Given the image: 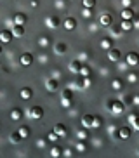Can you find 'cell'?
<instances>
[{
	"instance_id": "1",
	"label": "cell",
	"mask_w": 139,
	"mask_h": 158,
	"mask_svg": "<svg viewBox=\"0 0 139 158\" xmlns=\"http://www.w3.org/2000/svg\"><path fill=\"white\" fill-rule=\"evenodd\" d=\"M124 101H118V99H111L110 102H108V108L111 110V113H115V115H120V113H124Z\"/></svg>"
},
{
	"instance_id": "2",
	"label": "cell",
	"mask_w": 139,
	"mask_h": 158,
	"mask_svg": "<svg viewBox=\"0 0 139 158\" xmlns=\"http://www.w3.org/2000/svg\"><path fill=\"white\" fill-rule=\"evenodd\" d=\"M122 57V52L116 49V47H111L110 51H108V59L111 61V63H116V61H120Z\"/></svg>"
},
{
	"instance_id": "3",
	"label": "cell",
	"mask_w": 139,
	"mask_h": 158,
	"mask_svg": "<svg viewBox=\"0 0 139 158\" xmlns=\"http://www.w3.org/2000/svg\"><path fill=\"white\" fill-rule=\"evenodd\" d=\"M125 61H127V64H130V66H137L139 64V54L137 52H129L127 56H125Z\"/></svg>"
},
{
	"instance_id": "4",
	"label": "cell",
	"mask_w": 139,
	"mask_h": 158,
	"mask_svg": "<svg viewBox=\"0 0 139 158\" xmlns=\"http://www.w3.org/2000/svg\"><path fill=\"white\" fill-rule=\"evenodd\" d=\"M63 26H65V30H68V31H71V30L77 28V19L71 18V16H68V18L63 21Z\"/></svg>"
},
{
	"instance_id": "5",
	"label": "cell",
	"mask_w": 139,
	"mask_h": 158,
	"mask_svg": "<svg viewBox=\"0 0 139 158\" xmlns=\"http://www.w3.org/2000/svg\"><path fill=\"white\" fill-rule=\"evenodd\" d=\"M12 37H14V33L11 30H2L0 31V42L2 44H9L12 40Z\"/></svg>"
},
{
	"instance_id": "6",
	"label": "cell",
	"mask_w": 139,
	"mask_h": 158,
	"mask_svg": "<svg viewBox=\"0 0 139 158\" xmlns=\"http://www.w3.org/2000/svg\"><path fill=\"white\" fill-rule=\"evenodd\" d=\"M45 87H47V90H49V92H56V90H57V87H59V82H57V78H54V77H52V78H49L45 82Z\"/></svg>"
},
{
	"instance_id": "7",
	"label": "cell",
	"mask_w": 139,
	"mask_h": 158,
	"mask_svg": "<svg viewBox=\"0 0 139 158\" xmlns=\"http://www.w3.org/2000/svg\"><path fill=\"white\" fill-rule=\"evenodd\" d=\"M30 116L35 118V120H40L42 116H44V110H42L40 106H33L32 110H30Z\"/></svg>"
},
{
	"instance_id": "8",
	"label": "cell",
	"mask_w": 139,
	"mask_h": 158,
	"mask_svg": "<svg viewBox=\"0 0 139 158\" xmlns=\"http://www.w3.org/2000/svg\"><path fill=\"white\" fill-rule=\"evenodd\" d=\"M19 63H21L23 66H30L33 63V56L30 54V52H24L23 56H21V59H19Z\"/></svg>"
},
{
	"instance_id": "9",
	"label": "cell",
	"mask_w": 139,
	"mask_h": 158,
	"mask_svg": "<svg viewBox=\"0 0 139 158\" xmlns=\"http://www.w3.org/2000/svg\"><path fill=\"white\" fill-rule=\"evenodd\" d=\"M92 123H94V116H92V115H83V116H82V125H83V127L92 129Z\"/></svg>"
},
{
	"instance_id": "10",
	"label": "cell",
	"mask_w": 139,
	"mask_h": 158,
	"mask_svg": "<svg viewBox=\"0 0 139 158\" xmlns=\"http://www.w3.org/2000/svg\"><path fill=\"white\" fill-rule=\"evenodd\" d=\"M101 24L103 26H111V24H113V16L104 12V14L101 16Z\"/></svg>"
},
{
	"instance_id": "11",
	"label": "cell",
	"mask_w": 139,
	"mask_h": 158,
	"mask_svg": "<svg viewBox=\"0 0 139 158\" xmlns=\"http://www.w3.org/2000/svg\"><path fill=\"white\" fill-rule=\"evenodd\" d=\"M47 26L49 28H57L59 26V18L57 16H49L47 18Z\"/></svg>"
},
{
	"instance_id": "12",
	"label": "cell",
	"mask_w": 139,
	"mask_h": 158,
	"mask_svg": "<svg viewBox=\"0 0 139 158\" xmlns=\"http://www.w3.org/2000/svg\"><path fill=\"white\" fill-rule=\"evenodd\" d=\"M132 26H134L132 19H122V24H120L122 31H130V30H132Z\"/></svg>"
},
{
	"instance_id": "13",
	"label": "cell",
	"mask_w": 139,
	"mask_h": 158,
	"mask_svg": "<svg viewBox=\"0 0 139 158\" xmlns=\"http://www.w3.org/2000/svg\"><path fill=\"white\" fill-rule=\"evenodd\" d=\"M130 134H132V132H130L129 127H120V130H118V137H120V139H129Z\"/></svg>"
},
{
	"instance_id": "14",
	"label": "cell",
	"mask_w": 139,
	"mask_h": 158,
	"mask_svg": "<svg viewBox=\"0 0 139 158\" xmlns=\"http://www.w3.org/2000/svg\"><path fill=\"white\" fill-rule=\"evenodd\" d=\"M14 37H23L24 35V24H14Z\"/></svg>"
},
{
	"instance_id": "15",
	"label": "cell",
	"mask_w": 139,
	"mask_h": 158,
	"mask_svg": "<svg viewBox=\"0 0 139 158\" xmlns=\"http://www.w3.org/2000/svg\"><path fill=\"white\" fill-rule=\"evenodd\" d=\"M26 16L23 14V12H18V14L14 16V24H24L26 23Z\"/></svg>"
},
{
	"instance_id": "16",
	"label": "cell",
	"mask_w": 139,
	"mask_h": 158,
	"mask_svg": "<svg viewBox=\"0 0 139 158\" xmlns=\"http://www.w3.org/2000/svg\"><path fill=\"white\" fill-rule=\"evenodd\" d=\"M101 47H103V49H104V51H110L111 47H113V40H111L110 37L103 38V40H101Z\"/></svg>"
},
{
	"instance_id": "17",
	"label": "cell",
	"mask_w": 139,
	"mask_h": 158,
	"mask_svg": "<svg viewBox=\"0 0 139 158\" xmlns=\"http://www.w3.org/2000/svg\"><path fill=\"white\" fill-rule=\"evenodd\" d=\"M54 52L56 54H65L66 52V44L65 42H57L54 45Z\"/></svg>"
},
{
	"instance_id": "18",
	"label": "cell",
	"mask_w": 139,
	"mask_h": 158,
	"mask_svg": "<svg viewBox=\"0 0 139 158\" xmlns=\"http://www.w3.org/2000/svg\"><path fill=\"white\" fill-rule=\"evenodd\" d=\"M32 96H33V90L30 87L21 89V99H32Z\"/></svg>"
},
{
	"instance_id": "19",
	"label": "cell",
	"mask_w": 139,
	"mask_h": 158,
	"mask_svg": "<svg viewBox=\"0 0 139 158\" xmlns=\"http://www.w3.org/2000/svg\"><path fill=\"white\" fill-rule=\"evenodd\" d=\"M80 68H82L80 61H71V63H70V71H73V73H80Z\"/></svg>"
},
{
	"instance_id": "20",
	"label": "cell",
	"mask_w": 139,
	"mask_h": 158,
	"mask_svg": "<svg viewBox=\"0 0 139 158\" xmlns=\"http://www.w3.org/2000/svg\"><path fill=\"white\" fill-rule=\"evenodd\" d=\"M54 130H56L59 135H66V134H68V130H66V125H65V123H57Z\"/></svg>"
},
{
	"instance_id": "21",
	"label": "cell",
	"mask_w": 139,
	"mask_h": 158,
	"mask_svg": "<svg viewBox=\"0 0 139 158\" xmlns=\"http://www.w3.org/2000/svg\"><path fill=\"white\" fill-rule=\"evenodd\" d=\"M21 116H23V111H21L19 108H14L12 111H11V118H12V120H19Z\"/></svg>"
},
{
	"instance_id": "22",
	"label": "cell",
	"mask_w": 139,
	"mask_h": 158,
	"mask_svg": "<svg viewBox=\"0 0 139 158\" xmlns=\"http://www.w3.org/2000/svg\"><path fill=\"white\" fill-rule=\"evenodd\" d=\"M122 101H124V104H125V106H129V104L136 102V98L132 96V94H127V96H124V98H122Z\"/></svg>"
},
{
	"instance_id": "23",
	"label": "cell",
	"mask_w": 139,
	"mask_h": 158,
	"mask_svg": "<svg viewBox=\"0 0 139 158\" xmlns=\"http://www.w3.org/2000/svg\"><path fill=\"white\" fill-rule=\"evenodd\" d=\"M120 16H122V19H132L134 18V12H132L130 9H124Z\"/></svg>"
},
{
	"instance_id": "24",
	"label": "cell",
	"mask_w": 139,
	"mask_h": 158,
	"mask_svg": "<svg viewBox=\"0 0 139 158\" xmlns=\"http://www.w3.org/2000/svg\"><path fill=\"white\" fill-rule=\"evenodd\" d=\"M21 139H23V135H21V132H12V135H11V141L12 143H21Z\"/></svg>"
},
{
	"instance_id": "25",
	"label": "cell",
	"mask_w": 139,
	"mask_h": 158,
	"mask_svg": "<svg viewBox=\"0 0 139 158\" xmlns=\"http://www.w3.org/2000/svg\"><path fill=\"white\" fill-rule=\"evenodd\" d=\"M51 156H52V158L63 156V151H61V148H57V146H54V148L51 149Z\"/></svg>"
},
{
	"instance_id": "26",
	"label": "cell",
	"mask_w": 139,
	"mask_h": 158,
	"mask_svg": "<svg viewBox=\"0 0 139 158\" xmlns=\"http://www.w3.org/2000/svg\"><path fill=\"white\" fill-rule=\"evenodd\" d=\"M111 87H113V90H120V89H122V80L120 78H115L113 82H111Z\"/></svg>"
},
{
	"instance_id": "27",
	"label": "cell",
	"mask_w": 139,
	"mask_h": 158,
	"mask_svg": "<svg viewBox=\"0 0 139 158\" xmlns=\"http://www.w3.org/2000/svg\"><path fill=\"white\" fill-rule=\"evenodd\" d=\"M19 132H21V135H23V137H28V135H30V127H28V125L19 127Z\"/></svg>"
},
{
	"instance_id": "28",
	"label": "cell",
	"mask_w": 139,
	"mask_h": 158,
	"mask_svg": "<svg viewBox=\"0 0 139 158\" xmlns=\"http://www.w3.org/2000/svg\"><path fill=\"white\" fill-rule=\"evenodd\" d=\"M101 123H103L101 116H94V123H92V129H99V127H101Z\"/></svg>"
},
{
	"instance_id": "29",
	"label": "cell",
	"mask_w": 139,
	"mask_h": 158,
	"mask_svg": "<svg viewBox=\"0 0 139 158\" xmlns=\"http://www.w3.org/2000/svg\"><path fill=\"white\" fill-rule=\"evenodd\" d=\"M57 137H59V134H57L56 130H52V132H49V137H47V139L52 141V143H56V141H57Z\"/></svg>"
},
{
	"instance_id": "30",
	"label": "cell",
	"mask_w": 139,
	"mask_h": 158,
	"mask_svg": "<svg viewBox=\"0 0 139 158\" xmlns=\"http://www.w3.org/2000/svg\"><path fill=\"white\" fill-rule=\"evenodd\" d=\"M137 78H139L137 71H130V73H129V77H127V80H129V82H136Z\"/></svg>"
},
{
	"instance_id": "31",
	"label": "cell",
	"mask_w": 139,
	"mask_h": 158,
	"mask_svg": "<svg viewBox=\"0 0 139 158\" xmlns=\"http://www.w3.org/2000/svg\"><path fill=\"white\" fill-rule=\"evenodd\" d=\"M63 99H73V92L70 89H65L63 90Z\"/></svg>"
},
{
	"instance_id": "32",
	"label": "cell",
	"mask_w": 139,
	"mask_h": 158,
	"mask_svg": "<svg viewBox=\"0 0 139 158\" xmlns=\"http://www.w3.org/2000/svg\"><path fill=\"white\" fill-rule=\"evenodd\" d=\"M82 2H83V7H89V9H92L96 5V0H82Z\"/></svg>"
},
{
	"instance_id": "33",
	"label": "cell",
	"mask_w": 139,
	"mask_h": 158,
	"mask_svg": "<svg viewBox=\"0 0 139 158\" xmlns=\"http://www.w3.org/2000/svg\"><path fill=\"white\" fill-rule=\"evenodd\" d=\"M78 137L80 139H87V127H83V129L78 130Z\"/></svg>"
},
{
	"instance_id": "34",
	"label": "cell",
	"mask_w": 139,
	"mask_h": 158,
	"mask_svg": "<svg viewBox=\"0 0 139 158\" xmlns=\"http://www.w3.org/2000/svg\"><path fill=\"white\" fill-rule=\"evenodd\" d=\"M89 73H91V70H89L87 66H82L80 68V77H89Z\"/></svg>"
},
{
	"instance_id": "35",
	"label": "cell",
	"mask_w": 139,
	"mask_h": 158,
	"mask_svg": "<svg viewBox=\"0 0 139 158\" xmlns=\"http://www.w3.org/2000/svg\"><path fill=\"white\" fill-rule=\"evenodd\" d=\"M122 5H124V9H130V5H132V0H120Z\"/></svg>"
},
{
	"instance_id": "36",
	"label": "cell",
	"mask_w": 139,
	"mask_h": 158,
	"mask_svg": "<svg viewBox=\"0 0 139 158\" xmlns=\"http://www.w3.org/2000/svg\"><path fill=\"white\" fill-rule=\"evenodd\" d=\"M82 14H83V18H91V9H89V7H83Z\"/></svg>"
},
{
	"instance_id": "37",
	"label": "cell",
	"mask_w": 139,
	"mask_h": 158,
	"mask_svg": "<svg viewBox=\"0 0 139 158\" xmlns=\"http://www.w3.org/2000/svg\"><path fill=\"white\" fill-rule=\"evenodd\" d=\"M61 104H63L65 108H70L71 106V99H61Z\"/></svg>"
},
{
	"instance_id": "38",
	"label": "cell",
	"mask_w": 139,
	"mask_h": 158,
	"mask_svg": "<svg viewBox=\"0 0 139 158\" xmlns=\"http://www.w3.org/2000/svg\"><path fill=\"white\" fill-rule=\"evenodd\" d=\"M111 33L115 35V37H118V35H122V28L118 26V28H111Z\"/></svg>"
},
{
	"instance_id": "39",
	"label": "cell",
	"mask_w": 139,
	"mask_h": 158,
	"mask_svg": "<svg viewBox=\"0 0 139 158\" xmlns=\"http://www.w3.org/2000/svg\"><path fill=\"white\" fill-rule=\"evenodd\" d=\"M132 127H134L136 130H139V116H136L134 120H132Z\"/></svg>"
},
{
	"instance_id": "40",
	"label": "cell",
	"mask_w": 139,
	"mask_h": 158,
	"mask_svg": "<svg viewBox=\"0 0 139 158\" xmlns=\"http://www.w3.org/2000/svg\"><path fill=\"white\" fill-rule=\"evenodd\" d=\"M40 45H44V47L49 45V38H47V37H42V38H40Z\"/></svg>"
},
{
	"instance_id": "41",
	"label": "cell",
	"mask_w": 139,
	"mask_h": 158,
	"mask_svg": "<svg viewBox=\"0 0 139 158\" xmlns=\"http://www.w3.org/2000/svg\"><path fill=\"white\" fill-rule=\"evenodd\" d=\"M78 149H80V151H85V149H87L85 143H78Z\"/></svg>"
},
{
	"instance_id": "42",
	"label": "cell",
	"mask_w": 139,
	"mask_h": 158,
	"mask_svg": "<svg viewBox=\"0 0 139 158\" xmlns=\"http://www.w3.org/2000/svg\"><path fill=\"white\" fill-rule=\"evenodd\" d=\"M37 146H38V148H44V146H45V141H44V139H40V141L37 143Z\"/></svg>"
},
{
	"instance_id": "43",
	"label": "cell",
	"mask_w": 139,
	"mask_h": 158,
	"mask_svg": "<svg viewBox=\"0 0 139 158\" xmlns=\"http://www.w3.org/2000/svg\"><path fill=\"white\" fill-rule=\"evenodd\" d=\"M136 116H139V115H137V113H132V115H130V116H129V122H130V123H132V120H134Z\"/></svg>"
},
{
	"instance_id": "44",
	"label": "cell",
	"mask_w": 139,
	"mask_h": 158,
	"mask_svg": "<svg viewBox=\"0 0 139 158\" xmlns=\"http://www.w3.org/2000/svg\"><path fill=\"white\" fill-rule=\"evenodd\" d=\"M32 7H38V0H32Z\"/></svg>"
},
{
	"instance_id": "45",
	"label": "cell",
	"mask_w": 139,
	"mask_h": 158,
	"mask_svg": "<svg viewBox=\"0 0 139 158\" xmlns=\"http://www.w3.org/2000/svg\"><path fill=\"white\" fill-rule=\"evenodd\" d=\"M63 156H68L70 158V156H71V151H70V149H68V151H65V153H63Z\"/></svg>"
}]
</instances>
